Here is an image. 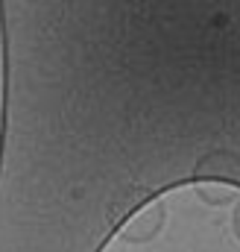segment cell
I'll return each mask as SVG.
<instances>
[{
    "label": "cell",
    "mask_w": 240,
    "mask_h": 252,
    "mask_svg": "<svg viewBox=\"0 0 240 252\" xmlns=\"http://www.w3.org/2000/svg\"><path fill=\"white\" fill-rule=\"evenodd\" d=\"M161 223H164V208H161V205H150V208H144L138 217L129 220V226L123 229V235H126L129 241H147V238H152V235L161 229Z\"/></svg>",
    "instance_id": "6da1fadb"
},
{
    "label": "cell",
    "mask_w": 240,
    "mask_h": 252,
    "mask_svg": "<svg viewBox=\"0 0 240 252\" xmlns=\"http://www.w3.org/2000/svg\"><path fill=\"white\" fill-rule=\"evenodd\" d=\"M238 220H240V211H238Z\"/></svg>",
    "instance_id": "7a4b0ae2"
}]
</instances>
